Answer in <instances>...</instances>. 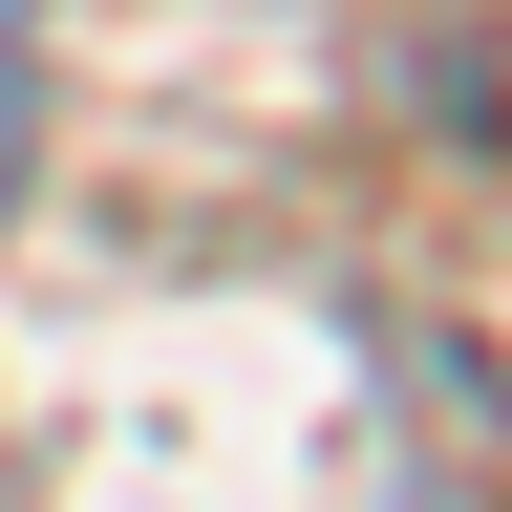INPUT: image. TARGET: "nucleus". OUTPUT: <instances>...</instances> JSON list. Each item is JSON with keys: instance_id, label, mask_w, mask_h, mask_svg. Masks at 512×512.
<instances>
[{"instance_id": "f257e3e1", "label": "nucleus", "mask_w": 512, "mask_h": 512, "mask_svg": "<svg viewBox=\"0 0 512 512\" xmlns=\"http://www.w3.org/2000/svg\"><path fill=\"white\" fill-rule=\"evenodd\" d=\"M22 107L43 86H22V0H0V192H22Z\"/></svg>"}]
</instances>
